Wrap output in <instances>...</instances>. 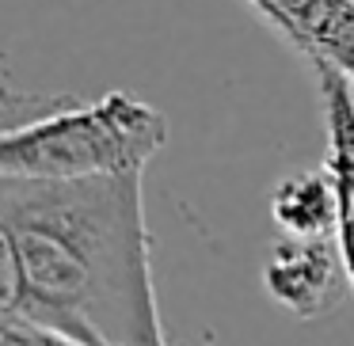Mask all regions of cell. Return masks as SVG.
Segmentation results:
<instances>
[{
	"mask_svg": "<svg viewBox=\"0 0 354 346\" xmlns=\"http://www.w3.org/2000/svg\"><path fill=\"white\" fill-rule=\"evenodd\" d=\"M4 312L84 346H171L156 308L145 175L0 179Z\"/></svg>",
	"mask_w": 354,
	"mask_h": 346,
	"instance_id": "cell-1",
	"label": "cell"
},
{
	"mask_svg": "<svg viewBox=\"0 0 354 346\" xmlns=\"http://www.w3.org/2000/svg\"><path fill=\"white\" fill-rule=\"evenodd\" d=\"M164 145V115L130 92H107L92 103L62 99L24 122H8L0 137V179L145 175Z\"/></svg>",
	"mask_w": 354,
	"mask_h": 346,
	"instance_id": "cell-2",
	"label": "cell"
},
{
	"mask_svg": "<svg viewBox=\"0 0 354 346\" xmlns=\"http://www.w3.org/2000/svg\"><path fill=\"white\" fill-rule=\"evenodd\" d=\"M313 69H331L354 88V0H248Z\"/></svg>",
	"mask_w": 354,
	"mask_h": 346,
	"instance_id": "cell-3",
	"label": "cell"
},
{
	"mask_svg": "<svg viewBox=\"0 0 354 346\" xmlns=\"http://www.w3.org/2000/svg\"><path fill=\"white\" fill-rule=\"evenodd\" d=\"M343 262H335L328 240H293L282 236L274 244V255L263 267V285L282 308L293 316L316 320L335 305V282Z\"/></svg>",
	"mask_w": 354,
	"mask_h": 346,
	"instance_id": "cell-4",
	"label": "cell"
},
{
	"mask_svg": "<svg viewBox=\"0 0 354 346\" xmlns=\"http://www.w3.org/2000/svg\"><path fill=\"white\" fill-rule=\"evenodd\" d=\"M316 80H320L324 137H328V164L324 168L331 171V183L339 194L335 251L354 289V88L331 69H316Z\"/></svg>",
	"mask_w": 354,
	"mask_h": 346,
	"instance_id": "cell-5",
	"label": "cell"
},
{
	"mask_svg": "<svg viewBox=\"0 0 354 346\" xmlns=\"http://www.w3.org/2000/svg\"><path fill=\"white\" fill-rule=\"evenodd\" d=\"M270 217L293 240H331L339 229V194L331 171L290 175L270 194Z\"/></svg>",
	"mask_w": 354,
	"mask_h": 346,
	"instance_id": "cell-6",
	"label": "cell"
},
{
	"mask_svg": "<svg viewBox=\"0 0 354 346\" xmlns=\"http://www.w3.org/2000/svg\"><path fill=\"white\" fill-rule=\"evenodd\" d=\"M0 346H84L77 338H65L50 327L16 320V316H0Z\"/></svg>",
	"mask_w": 354,
	"mask_h": 346,
	"instance_id": "cell-7",
	"label": "cell"
}]
</instances>
